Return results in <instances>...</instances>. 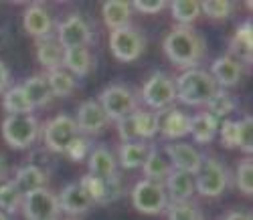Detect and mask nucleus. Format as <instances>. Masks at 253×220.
Listing matches in <instances>:
<instances>
[{
  "instance_id": "a18cd8bd",
  "label": "nucleus",
  "mask_w": 253,
  "mask_h": 220,
  "mask_svg": "<svg viewBox=\"0 0 253 220\" xmlns=\"http://www.w3.org/2000/svg\"><path fill=\"white\" fill-rule=\"evenodd\" d=\"M8 81H10V71L4 65V61H0V93L8 89Z\"/></svg>"
},
{
  "instance_id": "c85d7f7f",
  "label": "nucleus",
  "mask_w": 253,
  "mask_h": 220,
  "mask_svg": "<svg viewBox=\"0 0 253 220\" xmlns=\"http://www.w3.org/2000/svg\"><path fill=\"white\" fill-rule=\"evenodd\" d=\"M235 109H237V101L227 89H217L215 95L207 101V113L213 115L217 121L223 119V117L227 119Z\"/></svg>"
},
{
  "instance_id": "aec40b11",
  "label": "nucleus",
  "mask_w": 253,
  "mask_h": 220,
  "mask_svg": "<svg viewBox=\"0 0 253 220\" xmlns=\"http://www.w3.org/2000/svg\"><path fill=\"white\" fill-rule=\"evenodd\" d=\"M61 67L73 77H87L91 71V53L87 47H77V49H63V61Z\"/></svg>"
},
{
  "instance_id": "0eeeda50",
  "label": "nucleus",
  "mask_w": 253,
  "mask_h": 220,
  "mask_svg": "<svg viewBox=\"0 0 253 220\" xmlns=\"http://www.w3.org/2000/svg\"><path fill=\"white\" fill-rule=\"evenodd\" d=\"M132 204L138 212L148 216L166 212L168 196H166L164 184L152 182V180H140L132 190Z\"/></svg>"
},
{
  "instance_id": "c756f323",
  "label": "nucleus",
  "mask_w": 253,
  "mask_h": 220,
  "mask_svg": "<svg viewBox=\"0 0 253 220\" xmlns=\"http://www.w3.org/2000/svg\"><path fill=\"white\" fill-rule=\"evenodd\" d=\"M47 83H49V89L53 93V97H69L75 91V77L71 73H67L63 67L53 69L45 75Z\"/></svg>"
},
{
  "instance_id": "72a5a7b5",
  "label": "nucleus",
  "mask_w": 253,
  "mask_h": 220,
  "mask_svg": "<svg viewBox=\"0 0 253 220\" xmlns=\"http://www.w3.org/2000/svg\"><path fill=\"white\" fill-rule=\"evenodd\" d=\"M20 204H23V194L16 190L12 180H6L0 184V210L4 214H14Z\"/></svg>"
},
{
  "instance_id": "4c0bfd02",
  "label": "nucleus",
  "mask_w": 253,
  "mask_h": 220,
  "mask_svg": "<svg viewBox=\"0 0 253 220\" xmlns=\"http://www.w3.org/2000/svg\"><path fill=\"white\" fill-rule=\"evenodd\" d=\"M235 184H237L241 194L251 196V192H253V166H251V158H245V160L239 162L237 172H235Z\"/></svg>"
},
{
  "instance_id": "a19ab883",
  "label": "nucleus",
  "mask_w": 253,
  "mask_h": 220,
  "mask_svg": "<svg viewBox=\"0 0 253 220\" xmlns=\"http://www.w3.org/2000/svg\"><path fill=\"white\" fill-rule=\"evenodd\" d=\"M116 123H118V134H120L122 144L142 142V140L138 138V129H136V119H134V113L126 115V117H122V119H118Z\"/></svg>"
},
{
  "instance_id": "20e7f679",
  "label": "nucleus",
  "mask_w": 253,
  "mask_h": 220,
  "mask_svg": "<svg viewBox=\"0 0 253 220\" xmlns=\"http://www.w3.org/2000/svg\"><path fill=\"white\" fill-rule=\"evenodd\" d=\"M97 103L101 105V109L105 111V115H108V119H114V121L134 113L138 109V99H136L134 91L130 89V87L120 85V83L105 87V89L99 93Z\"/></svg>"
},
{
  "instance_id": "5701e85b",
  "label": "nucleus",
  "mask_w": 253,
  "mask_h": 220,
  "mask_svg": "<svg viewBox=\"0 0 253 220\" xmlns=\"http://www.w3.org/2000/svg\"><path fill=\"white\" fill-rule=\"evenodd\" d=\"M101 16H103V23L108 29L118 31L130 25V18H132V4L130 2H124V0H110L101 6Z\"/></svg>"
},
{
  "instance_id": "e433bc0d",
  "label": "nucleus",
  "mask_w": 253,
  "mask_h": 220,
  "mask_svg": "<svg viewBox=\"0 0 253 220\" xmlns=\"http://www.w3.org/2000/svg\"><path fill=\"white\" fill-rule=\"evenodd\" d=\"M235 129H237V140H235V147H239L243 153H251L253 149V123H251V117L245 115L241 117L239 121H235Z\"/></svg>"
},
{
  "instance_id": "b1692460",
  "label": "nucleus",
  "mask_w": 253,
  "mask_h": 220,
  "mask_svg": "<svg viewBox=\"0 0 253 220\" xmlns=\"http://www.w3.org/2000/svg\"><path fill=\"white\" fill-rule=\"evenodd\" d=\"M150 144L148 142H130V144H122L120 151H118V164L124 170H136L142 168V164L146 162V156L150 151Z\"/></svg>"
},
{
  "instance_id": "6e6552de",
  "label": "nucleus",
  "mask_w": 253,
  "mask_h": 220,
  "mask_svg": "<svg viewBox=\"0 0 253 220\" xmlns=\"http://www.w3.org/2000/svg\"><path fill=\"white\" fill-rule=\"evenodd\" d=\"M144 49H146V38L132 25L110 33V51L122 63H132L140 59Z\"/></svg>"
},
{
  "instance_id": "79ce46f5",
  "label": "nucleus",
  "mask_w": 253,
  "mask_h": 220,
  "mask_svg": "<svg viewBox=\"0 0 253 220\" xmlns=\"http://www.w3.org/2000/svg\"><path fill=\"white\" fill-rule=\"evenodd\" d=\"M219 136H221V144L225 147H235V140H237V129H235V121L225 119L223 123H219Z\"/></svg>"
},
{
  "instance_id": "de8ad7c7",
  "label": "nucleus",
  "mask_w": 253,
  "mask_h": 220,
  "mask_svg": "<svg viewBox=\"0 0 253 220\" xmlns=\"http://www.w3.org/2000/svg\"><path fill=\"white\" fill-rule=\"evenodd\" d=\"M6 174H8V168H6V160L0 156V184L6 182Z\"/></svg>"
},
{
  "instance_id": "37998d69",
  "label": "nucleus",
  "mask_w": 253,
  "mask_h": 220,
  "mask_svg": "<svg viewBox=\"0 0 253 220\" xmlns=\"http://www.w3.org/2000/svg\"><path fill=\"white\" fill-rule=\"evenodd\" d=\"M168 6L164 0H136L132 4V10H138L142 14H158Z\"/></svg>"
},
{
  "instance_id": "1a4fd4ad",
  "label": "nucleus",
  "mask_w": 253,
  "mask_h": 220,
  "mask_svg": "<svg viewBox=\"0 0 253 220\" xmlns=\"http://www.w3.org/2000/svg\"><path fill=\"white\" fill-rule=\"evenodd\" d=\"M20 210L25 214V220H59L61 216L57 194L47 188L23 196Z\"/></svg>"
},
{
  "instance_id": "ddd939ff",
  "label": "nucleus",
  "mask_w": 253,
  "mask_h": 220,
  "mask_svg": "<svg viewBox=\"0 0 253 220\" xmlns=\"http://www.w3.org/2000/svg\"><path fill=\"white\" fill-rule=\"evenodd\" d=\"M209 73L215 79L219 89H229V87H235L241 83L243 63L239 59H235L233 55H223V57H217L213 61Z\"/></svg>"
},
{
  "instance_id": "f257e3e1",
  "label": "nucleus",
  "mask_w": 253,
  "mask_h": 220,
  "mask_svg": "<svg viewBox=\"0 0 253 220\" xmlns=\"http://www.w3.org/2000/svg\"><path fill=\"white\" fill-rule=\"evenodd\" d=\"M164 53L172 65L188 71L197 69L207 53L205 37L193 27H174L164 38Z\"/></svg>"
},
{
  "instance_id": "473e14b6",
  "label": "nucleus",
  "mask_w": 253,
  "mask_h": 220,
  "mask_svg": "<svg viewBox=\"0 0 253 220\" xmlns=\"http://www.w3.org/2000/svg\"><path fill=\"white\" fill-rule=\"evenodd\" d=\"M231 51L239 53V61H241V55H245V61L249 63V59H251V20H245V23H241L235 29V35L231 38Z\"/></svg>"
},
{
  "instance_id": "7c9ffc66",
  "label": "nucleus",
  "mask_w": 253,
  "mask_h": 220,
  "mask_svg": "<svg viewBox=\"0 0 253 220\" xmlns=\"http://www.w3.org/2000/svg\"><path fill=\"white\" fill-rule=\"evenodd\" d=\"M160 117H162V113L148 111V109H136V111H134L138 138L142 142L152 140L158 134V131H160Z\"/></svg>"
},
{
  "instance_id": "f03ea898",
  "label": "nucleus",
  "mask_w": 253,
  "mask_h": 220,
  "mask_svg": "<svg viewBox=\"0 0 253 220\" xmlns=\"http://www.w3.org/2000/svg\"><path fill=\"white\" fill-rule=\"evenodd\" d=\"M174 89H176L178 101H182L184 105L199 107V105H207V101L215 95L219 87L209 71L197 67V69L182 71L174 79Z\"/></svg>"
},
{
  "instance_id": "2f4dec72",
  "label": "nucleus",
  "mask_w": 253,
  "mask_h": 220,
  "mask_svg": "<svg viewBox=\"0 0 253 220\" xmlns=\"http://www.w3.org/2000/svg\"><path fill=\"white\" fill-rule=\"evenodd\" d=\"M168 8H170L172 18L180 23V27H191L201 16V2L197 0H174L168 4Z\"/></svg>"
},
{
  "instance_id": "2eb2a0df",
  "label": "nucleus",
  "mask_w": 253,
  "mask_h": 220,
  "mask_svg": "<svg viewBox=\"0 0 253 220\" xmlns=\"http://www.w3.org/2000/svg\"><path fill=\"white\" fill-rule=\"evenodd\" d=\"M77 123V129L87 136L99 134V131L108 125V115L101 109V105L95 99H87L77 107V117H73Z\"/></svg>"
},
{
  "instance_id": "7ed1b4c3",
  "label": "nucleus",
  "mask_w": 253,
  "mask_h": 220,
  "mask_svg": "<svg viewBox=\"0 0 253 220\" xmlns=\"http://www.w3.org/2000/svg\"><path fill=\"white\" fill-rule=\"evenodd\" d=\"M229 186V172L215 156H203L195 174V192L205 198H219Z\"/></svg>"
},
{
  "instance_id": "39448f33",
  "label": "nucleus",
  "mask_w": 253,
  "mask_h": 220,
  "mask_svg": "<svg viewBox=\"0 0 253 220\" xmlns=\"http://www.w3.org/2000/svg\"><path fill=\"white\" fill-rule=\"evenodd\" d=\"M39 136V121L35 115H6L2 119V138L12 149H25Z\"/></svg>"
},
{
  "instance_id": "f8f14e48",
  "label": "nucleus",
  "mask_w": 253,
  "mask_h": 220,
  "mask_svg": "<svg viewBox=\"0 0 253 220\" xmlns=\"http://www.w3.org/2000/svg\"><path fill=\"white\" fill-rule=\"evenodd\" d=\"M59 200V208L61 212H65L69 216H79L85 214L87 210H91L95 206V202L91 200V196L83 190V186L79 182H71L61 190V194H57Z\"/></svg>"
},
{
  "instance_id": "c9c22d12",
  "label": "nucleus",
  "mask_w": 253,
  "mask_h": 220,
  "mask_svg": "<svg viewBox=\"0 0 253 220\" xmlns=\"http://www.w3.org/2000/svg\"><path fill=\"white\" fill-rule=\"evenodd\" d=\"M235 4L229 0H205V2H201V14H207L213 20H227Z\"/></svg>"
},
{
  "instance_id": "9d476101",
  "label": "nucleus",
  "mask_w": 253,
  "mask_h": 220,
  "mask_svg": "<svg viewBox=\"0 0 253 220\" xmlns=\"http://www.w3.org/2000/svg\"><path fill=\"white\" fill-rule=\"evenodd\" d=\"M79 136V129L77 123L71 115L67 113H61L57 117H53L43 131V140H45V147L49 151L55 153H63L67 149V146Z\"/></svg>"
},
{
  "instance_id": "a878e982",
  "label": "nucleus",
  "mask_w": 253,
  "mask_h": 220,
  "mask_svg": "<svg viewBox=\"0 0 253 220\" xmlns=\"http://www.w3.org/2000/svg\"><path fill=\"white\" fill-rule=\"evenodd\" d=\"M37 59L43 67L49 71L59 69L61 67V61H63V47L57 42L55 37H45V38H39L37 40Z\"/></svg>"
},
{
  "instance_id": "6ab92c4d",
  "label": "nucleus",
  "mask_w": 253,
  "mask_h": 220,
  "mask_svg": "<svg viewBox=\"0 0 253 220\" xmlns=\"http://www.w3.org/2000/svg\"><path fill=\"white\" fill-rule=\"evenodd\" d=\"M12 184L16 186V190L27 196L31 192H37V190H43L47 186V172L43 168H39L35 164H27L23 168H18L16 174H14V180Z\"/></svg>"
},
{
  "instance_id": "58836bf2",
  "label": "nucleus",
  "mask_w": 253,
  "mask_h": 220,
  "mask_svg": "<svg viewBox=\"0 0 253 220\" xmlns=\"http://www.w3.org/2000/svg\"><path fill=\"white\" fill-rule=\"evenodd\" d=\"M79 184L91 196V200L95 204H103V200H105V180H99L91 174H85V176H81Z\"/></svg>"
},
{
  "instance_id": "49530a36",
  "label": "nucleus",
  "mask_w": 253,
  "mask_h": 220,
  "mask_svg": "<svg viewBox=\"0 0 253 220\" xmlns=\"http://www.w3.org/2000/svg\"><path fill=\"white\" fill-rule=\"evenodd\" d=\"M225 220H251V214L245 210H233L225 216Z\"/></svg>"
},
{
  "instance_id": "c03bdc74",
  "label": "nucleus",
  "mask_w": 253,
  "mask_h": 220,
  "mask_svg": "<svg viewBox=\"0 0 253 220\" xmlns=\"http://www.w3.org/2000/svg\"><path fill=\"white\" fill-rule=\"evenodd\" d=\"M122 194H124V188H122V180H120V176H114V178L105 180V200H103V204L118 200V198H120Z\"/></svg>"
},
{
  "instance_id": "4be33fe9",
  "label": "nucleus",
  "mask_w": 253,
  "mask_h": 220,
  "mask_svg": "<svg viewBox=\"0 0 253 220\" xmlns=\"http://www.w3.org/2000/svg\"><path fill=\"white\" fill-rule=\"evenodd\" d=\"M142 172L146 178L144 180H152V182H164L166 176L172 172V166L168 162L164 149L158 147H150L148 156H146V162L142 164Z\"/></svg>"
},
{
  "instance_id": "4468645a",
  "label": "nucleus",
  "mask_w": 253,
  "mask_h": 220,
  "mask_svg": "<svg viewBox=\"0 0 253 220\" xmlns=\"http://www.w3.org/2000/svg\"><path fill=\"white\" fill-rule=\"evenodd\" d=\"M164 153L168 162H170L172 170H180V172H186V174H197L199 166H201V160L203 156L191 146V144H184V142H172L164 146Z\"/></svg>"
},
{
  "instance_id": "09e8293b",
  "label": "nucleus",
  "mask_w": 253,
  "mask_h": 220,
  "mask_svg": "<svg viewBox=\"0 0 253 220\" xmlns=\"http://www.w3.org/2000/svg\"><path fill=\"white\" fill-rule=\"evenodd\" d=\"M6 42H8V35H6L4 29H0V49H4Z\"/></svg>"
},
{
  "instance_id": "dca6fc26",
  "label": "nucleus",
  "mask_w": 253,
  "mask_h": 220,
  "mask_svg": "<svg viewBox=\"0 0 253 220\" xmlns=\"http://www.w3.org/2000/svg\"><path fill=\"white\" fill-rule=\"evenodd\" d=\"M162 184H164V190L168 196V204L188 202L195 194V176L180 172V170H172Z\"/></svg>"
},
{
  "instance_id": "393cba45",
  "label": "nucleus",
  "mask_w": 253,
  "mask_h": 220,
  "mask_svg": "<svg viewBox=\"0 0 253 220\" xmlns=\"http://www.w3.org/2000/svg\"><path fill=\"white\" fill-rule=\"evenodd\" d=\"M23 87L25 95L29 97V101L33 103V107H47L51 101H53V93L49 89V83L45 79V75H33V77H27L25 83L20 85Z\"/></svg>"
},
{
  "instance_id": "bb28decb",
  "label": "nucleus",
  "mask_w": 253,
  "mask_h": 220,
  "mask_svg": "<svg viewBox=\"0 0 253 220\" xmlns=\"http://www.w3.org/2000/svg\"><path fill=\"white\" fill-rule=\"evenodd\" d=\"M2 109L8 115H33L35 111L33 103L29 101L20 85H12L2 93Z\"/></svg>"
},
{
  "instance_id": "8fccbe9b",
  "label": "nucleus",
  "mask_w": 253,
  "mask_h": 220,
  "mask_svg": "<svg viewBox=\"0 0 253 220\" xmlns=\"http://www.w3.org/2000/svg\"><path fill=\"white\" fill-rule=\"evenodd\" d=\"M71 220H73V218H71Z\"/></svg>"
},
{
  "instance_id": "f3484780",
  "label": "nucleus",
  "mask_w": 253,
  "mask_h": 220,
  "mask_svg": "<svg viewBox=\"0 0 253 220\" xmlns=\"http://www.w3.org/2000/svg\"><path fill=\"white\" fill-rule=\"evenodd\" d=\"M23 27L25 31L35 37V38H45L51 35V29H53V18H51V12L47 10V6L39 4V2H33L29 4V8L25 10L23 14Z\"/></svg>"
},
{
  "instance_id": "423d86ee",
  "label": "nucleus",
  "mask_w": 253,
  "mask_h": 220,
  "mask_svg": "<svg viewBox=\"0 0 253 220\" xmlns=\"http://www.w3.org/2000/svg\"><path fill=\"white\" fill-rule=\"evenodd\" d=\"M142 101L152 107L154 111L160 109H168L176 101V89H174V79L162 71L152 73L146 79L142 87Z\"/></svg>"
},
{
  "instance_id": "412c9836",
  "label": "nucleus",
  "mask_w": 253,
  "mask_h": 220,
  "mask_svg": "<svg viewBox=\"0 0 253 220\" xmlns=\"http://www.w3.org/2000/svg\"><path fill=\"white\" fill-rule=\"evenodd\" d=\"M188 127H191V115L180 109H168L166 115L160 117V134L166 140H180L188 136Z\"/></svg>"
},
{
  "instance_id": "cd10ccee",
  "label": "nucleus",
  "mask_w": 253,
  "mask_h": 220,
  "mask_svg": "<svg viewBox=\"0 0 253 220\" xmlns=\"http://www.w3.org/2000/svg\"><path fill=\"white\" fill-rule=\"evenodd\" d=\"M217 129H219V121L205 111V113H199V115L191 117L188 134L193 136V140L197 144H211L217 136Z\"/></svg>"
},
{
  "instance_id": "f704fd0d",
  "label": "nucleus",
  "mask_w": 253,
  "mask_h": 220,
  "mask_svg": "<svg viewBox=\"0 0 253 220\" xmlns=\"http://www.w3.org/2000/svg\"><path fill=\"white\" fill-rule=\"evenodd\" d=\"M166 214H168V220H203V212L193 200L168 204Z\"/></svg>"
},
{
  "instance_id": "9b49d317",
  "label": "nucleus",
  "mask_w": 253,
  "mask_h": 220,
  "mask_svg": "<svg viewBox=\"0 0 253 220\" xmlns=\"http://www.w3.org/2000/svg\"><path fill=\"white\" fill-rule=\"evenodd\" d=\"M57 42L63 49H77V47H87L91 42V27L87 20L79 14H69L65 20H61L57 27Z\"/></svg>"
},
{
  "instance_id": "a211bd4d",
  "label": "nucleus",
  "mask_w": 253,
  "mask_h": 220,
  "mask_svg": "<svg viewBox=\"0 0 253 220\" xmlns=\"http://www.w3.org/2000/svg\"><path fill=\"white\" fill-rule=\"evenodd\" d=\"M87 168H89V174L95 176V178H99V180H110V178H114V176H118L116 156L105 146H97L89 151Z\"/></svg>"
},
{
  "instance_id": "ea45409f",
  "label": "nucleus",
  "mask_w": 253,
  "mask_h": 220,
  "mask_svg": "<svg viewBox=\"0 0 253 220\" xmlns=\"http://www.w3.org/2000/svg\"><path fill=\"white\" fill-rule=\"evenodd\" d=\"M89 151H91L89 140L83 138V136H77V138L67 146V149L63 151V153H65V156H67L69 160H73V162H83V160L89 156Z\"/></svg>"
}]
</instances>
